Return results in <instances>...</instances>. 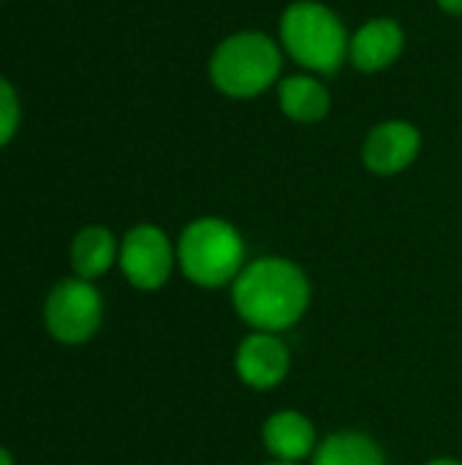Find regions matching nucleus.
Returning <instances> with one entry per match:
<instances>
[{"mask_svg":"<svg viewBox=\"0 0 462 465\" xmlns=\"http://www.w3.org/2000/svg\"><path fill=\"white\" fill-rule=\"evenodd\" d=\"M19 120H22L19 93L5 76H0V147H5L16 136Z\"/></svg>","mask_w":462,"mask_h":465,"instance_id":"14","label":"nucleus"},{"mask_svg":"<svg viewBox=\"0 0 462 465\" xmlns=\"http://www.w3.org/2000/svg\"><path fill=\"white\" fill-rule=\"evenodd\" d=\"M120 270L139 292H158L174 272L177 248L169 234L155 223L133 226L120 245Z\"/></svg>","mask_w":462,"mask_h":465,"instance_id":"6","label":"nucleus"},{"mask_svg":"<svg viewBox=\"0 0 462 465\" xmlns=\"http://www.w3.org/2000/svg\"><path fill=\"white\" fill-rule=\"evenodd\" d=\"M120 259V245L106 226H84L71 242V264L76 278L95 281Z\"/></svg>","mask_w":462,"mask_h":465,"instance_id":"12","label":"nucleus"},{"mask_svg":"<svg viewBox=\"0 0 462 465\" xmlns=\"http://www.w3.org/2000/svg\"><path fill=\"white\" fill-rule=\"evenodd\" d=\"M278 106L294 123H321L332 109V93L313 74H291L278 82Z\"/></svg>","mask_w":462,"mask_h":465,"instance_id":"11","label":"nucleus"},{"mask_svg":"<svg viewBox=\"0 0 462 465\" xmlns=\"http://www.w3.org/2000/svg\"><path fill=\"white\" fill-rule=\"evenodd\" d=\"M264 465H300V463H286V460H270V463Z\"/></svg>","mask_w":462,"mask_h":465,"instance_id":"18","label":"nucleus"},{"mask_svg":"<svg viewBox=\"0 0 462 465\" xmlns=\"http://www.w3.org/2000/svg\"><path fill=\"white\" fill-rule=\"evenodd\" d=\"M280 49L308 74H338L349 63L351 35L343 19L319 0H294L280 14Z\"/></svg>","mask_w":462,"mask_h":465,"instance_id":"2","label":"nucleus"},{"mask_svg":"<svg viewBox=\"0 0 462 465\" xmlns=\"http://www.w3.org/2000/svg\"><path fill=\"white\" fill-rule=\"evenodd\" d=\"M310 465H387V455L368 433L338 430L319 441Z\"/></svg>","mask_w":462,"mask_h":465,"instance_id":"13","label":"nucleus"},{"mask_svg":"<svg viewBox=\"0 0 462 465\" xmlns=\"http://www.w3.org/2000/svg\"><path fill=\"white\" fill-rule=\"evenodd\" d=\"M406 49V30L392 16H373L351 33L349 63L362 74L392 68Z\"/></svg>","mask_w":462,"mask_h":465,"instance_id":"9","label":"nucleus"},{"mask_svg":"<svg viewBox=\"0 0 462 465\" xmlns=\"http://www.w3.org/2000/svg\"><path fill=\"white\" fill-rule=\"evenodd\" d=\"M101 316H103V300L98 289L82 278L60 281L49 292L44 308V322L49 335L68 346L90 341L101 327Z\"/></svg>","mask_w":462,"mask_h":465,"instance_id":"5","label":"nucleus"},{"mask_svg":"<svg viewBox=\"0 0 462 465\" xmlns=\"http://www.w3.org/2000/svg\"><path fill=\"white\" fill-rule=\"evenodd\" d=\"M231 305L253 332H283L310 305V281L300 264L283 256H264L242 267L231 283Z\"/></svg>","mask_w":462,"mask_h":465,"instance_id":"1","label":"nucleus"},{"mask_svg":"<svg viewBox=\"0 0 462 465\" xmlns=\"http://www.w3.org/2000/svg\"><path fill=\"white\" fill-rule=\"evenodd\" d=\"M422 153V131L411 120H384L362 142V163L370 174L395 177Z\"/></svg>","mask_w":462,"mask_h":465,"instance_id":"7","label":"nucleus"},{"mask_svg":"<svg viewBox=\"0 0 462 465\" xmlns=\"http://www.w3.org/2000/svg\"><path fill=\"white\" fill-rule=\"evenodd\" d=\"M234 371L251 390H275L291 371V351L275 332H251L234 351Z\"/></svg>","mask_w":462,"mask_h":465,"instance_id":"8","label":"nucleus"},{"mask_svg":"<svg viewBox=\"0 0 462 465\" xmlns=\"http://www.w3.org/2000/svg\"><path fill=\"white\" fill-rule=\"evenodd\" d=\"M261 439L267 452L275 460H286V463H302L305 458H313L319 439H316V428L313 422L291 409L275 411L264 428H261Z\"/></svg>","mask_w":462,"mask_h":465,"instance_id":"10","label":"nucleus"},{"mask_svg":"<svg viewBox=\"0 0 462 465\" xmlns=\"http://www.w3.org/2000/svg\"><path fill=\"white\" fill-rule=\"evenodd\" d=\"M283 71V49L267 33L240 30L226 35L210 54V82L229 98H256L278 87Z\"/></svg>","mask_w":462,"mask_h":465,"instance_id":"3","label":"nucleus"},{"mask_svg":"<svg viewBox=\"0 0 462 465\" xmlns=\"http://www.w3.org/2000/svg\"><path fill=\"white\" fill-rule=\"evenodd\" d=\"M425 465H462V460H455V458H436V460H428Z\"/></svg>","mask_w":462,"mask_h":465,"instance_id":"16","label":"nucleus"},{"mask_svg":"<svg viewBox=\"0 0 462 465\" xmlns=\"http://www.w3.org/2000/svg\"><path fill=\"white\" fill-rule=\"evenodd\" d=\"M0 465H14L11 452H8V450H3V447H0Z\"/></svg>","mask_w":462,"mask_h":465,"instance_id":"17","label":"nucleus"},{"mask_svg":"<svg viewBox=\"0 0 462 465\" xmlns=\"http://www.w3.org/2000/svg\"><path fill=\"white\" fill-rule=\"evenodd\" d=\"M438 8L444 14H452V16H462V0H436Z\"/></svg>","mask_w":462,"mask_h":465,"instance_id":"15","label":"nucleus"},{"mask_svg":"<svg viewBox=\"0 0 462 465\" xmlns=\"http://www.w3.org/2000/svg\"><path fill=\"white\" fill-rule=\"evenodd\" d=\"M177 264L182 275L202 289L229 286L245 267V240L237 226L223 218H196L177 240Z\"/></svg>","mask_w":462,"mask_h":465,"instance_id":"4","label":"nucleus"}]
</instances>
